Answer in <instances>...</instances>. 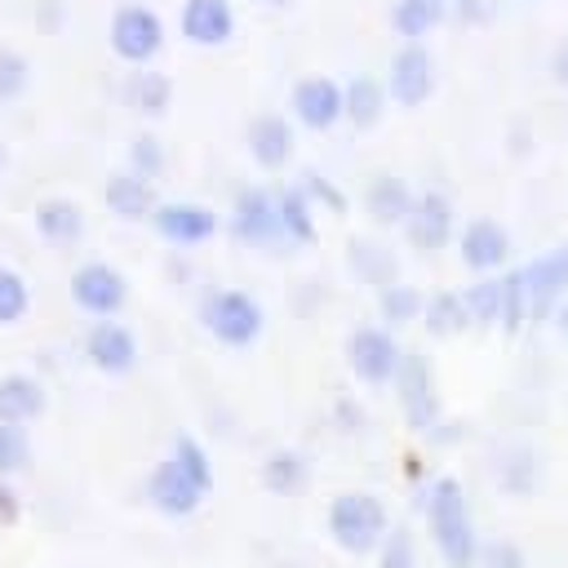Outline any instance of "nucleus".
I'll return each mask as SVG.
<instances>
[{
	"label": "nucleus",
	"instance_id": "5",
	"mask_svg": "<svg viewBox=\"0 0 568 568\" xmlns=\"http://www.w3.org/2000/svg\"><path fill=\"white\" fill-rule=\"evenodd\" d=\"M209 488H213V479H204V475H195L191 466H182L173 453L146 475V497H151V506L160 510V515H173V519H182V515H195L200 510V501L209 497Z\"/></svg>",
	"mask_w": 568,
	"mask_h": 568
},
{
	"label": "nucleus",
	"instance_id": "20",
	"mask_svg": "<svg viewBox=\"0 0 568 568\" xmlns=\"http://www.w3.org/2000/svg\"><path fill=\"white\" fill-rule=\"evenodd\" d=\"M44 413V386L31 373H4L0 377V422L27 426Z\"/></svg>",
	"mask_w": 568,
	"mask_h": 568
},
{
	"label": "nucleus",
	"instance_id": "8",
	"mask_svg": "<svg viewBox=\"0 0 568 568\" xmlns=\"http://www.w3.org/2000/svg\"><path fill=\"white\" fill-rule=\"evenodd\" d=\"M288 106L306 129H333L337 120H346V84H337L333 75H302L288 89Z\"/></svg>",
	"mask_w": 568,
	"mask_h": 568
},
{
	"label": "nucleus",
	"instance_id": "23",
	"mask_svg": "<svg viewBox=\"0 0 568 568\" xmlns=\"http://www.w3.org/2000/svg\"><path fill=\"white\" fill-rule=\"evenodd\" d=\"M422 324L430 337H457L462 328H470V315H466V297L457 288H439V293H426V306H422Z\"/></svg>",
	"mask_w": 568,
	"mask_h": 568
},
{
	"label": "nucleus",
	"instance_id": "15",
	"mask_svg": "<svg viewBox=\"0 0 568 568\" xmlns=\"http://www.w3.org/2000/svg\"><path fill=\"white\" fill-rule=\"evenodd\" d=\"M178 27L191 44L200 49H217L235 36V9L231 0H182L178 9Z\"/></svg>",
	"mask_w": 568,
	"mask_h": 568
},
{
	"label": "nucleus",
	"instance_id": "33",
	"mask_svg": "<svg viewBox=\"0 0 568 568\" xmlns=\"http://www.w3.org/2000/svg\"><path fill=\"white\" fill-rule=\"evenodd\" d=\"M27 311H31V284H27V275L13 271V266H0V328L27 320Z\"/></svg>",
	"mask_w": 568,
	"mask_h": 568
},
{
	"label": "nucleus",
	"instance_id": "44",
	"mask_svg": "<svg viewBox=\"0 0 568 568\" xmlns=\"http://www.w3.org/2000/svg\"><path fill=\"white\" fill-rule=\"evenodd\" d=\"M266 4H275V9H288V4H293V0H266Z\"/></svg>",
	"mask_w": 568,
	"mask_h": 568
},
{
	"label": "nucleus",
	"instance_id": "41",
	"mask_svg": "<svg viewBox=\"0 0 568 568\" xmlns=\"http://www.w3.org/2000/svg\"><path fill=\"white\" fill-rule=\"evenodd\" d=\"M0 519H18V497L9 493V484H4V475H0Z\"/></svg>",
	"mask_w": 568,
	"mask_h": 568
},
{
	"label": "nucleus",
	"instance_id": "7",
	"mask_svg": "<svg viewBox=\"0 0 568 568\" xmlns=\"http://www.w3.org/2000/svg\"><path fill=\"white\" fill-rule=\"evenodd\" d=\"M71 302L84 311V315H98V320H111L120 306H124V297H129V284H124V275L111 266V262H80L75 271H71Z\"/></svg>",
	"mask_w": 568,
	"mask_h": 568
},
{
	"label": "nucleus",
	"instance_id": "21",
	"mask_svg": "<svg viewBox=\"0 0 568 568\" xmlns=\"http://www.w3.org/2000/svg\"><path fill=\"white\" fill-rule=\"evenodd\" d=\"M31 217H36L40 240H49V244H75L80 231H84V213H80V204L67 200V195H44Z\"/></svg>",
	"mask_w": 568,
	"mask_h": 568
},
{
	"label": "nucleus",
	"instance_id": "2",
	"mask_svg": "<svg viewBox=\"0 0 568 568\" xmlns=\"http://www.w3.org/2000/svg\"><path fill=\"white\" fill-rule=\"evenodd\" d=\"M324 524H328V537L351 550V555H368V550H382L386 532H390V515H386V501L364 493V488H346L328 501L324 510Z\"/></svg>",
	"mask_w": 568,
	"mask_h": 568
},
{
	"label": "nucleus",
	"instance_id": "3",
	"mask_svg": "<svg viewBox=\"0 0 568 568\" xmlns=\"http://www.w3.org/2000/svg\"><path fill=\"white\" fill-rule=\"evenodd\" d=\"M200 324H204L209 337L222 342V346H248V342L262 337V328H266V311H262L257 297L244 293V288H217V293L204 297V306H200Z\"/></svg>",
	"mask_w": 568,
	"mask_h": 568
},
{
	"label": "nucleus",
	"instance_id": "16",
	"mask_svg": "<svg viewBox=\"0 0 568 568\" xmlns=\"http://www.w3.org/2000/svg\"><path fill=\"white\" fill-rule=\"evenodd\" d=\"M84 355L98 373H133L138 364V337L120 320H98L84 337Z\"/></svg>",
	"mask_w": 568,
	"mask_h": 568
},
{
	"label": "nucleus",
	"instance_id": "10",
	"mask_svg": "<svg viewBox=\"0 0 568 568\" xmlns=\"http://www.w3.org/2000/svg\"><path fill=\"white\" fill-rule=\"evenodd\" d=\"M386 93L399 106H422L435 93V62L422 44H399L390 53V71H386Z\"/></svg>",
	"mask_w": 568,
	"mask_h": 568
},
{
	"label": "nucleus",
	"instance_id": "31",
	"mask_svg": "<svg viewBox=\"0 0 568 568\" xmlns=\"http://www.w3.org/2000/svg\"><path fill=\"white\" fill-rule=\"evenodd\" d=\"M528 320H532L528 284H524V266H515V271L501 275V328L506 333H519Z\"/></svg>",
	"mask_w": 568,
	"mask_h": 568
},
{
	"label": "nucleus",
	"instance_id": "46",
	"mask_svg": "<svg viewBox=\"0 0 568 568\" xmlns=\"http://www.w3.org/2000/svg\"><path fill=\"white\" fill-rule=\"evenodd\" d=\"M0 173H4V151H0Z\"/></svg>",
	"mask_w": 568,
	"mask_h": 568
},
{
	"label": "nucleus",
	"instance_id": "9",
	"mask_svg": "<svg viewBox=\"0 0 568 568\" xmlns=\"http://www.w3.org/2000/svg\"><path fill=\"white\" fill-rule=\"evenodd\" d=\"M151 226L160 231V240L191 248V244H204L217 235V213L195 200H160L151 213Z\"/></svg>",
	"mask_w": 568,
	"mask_h": 568
},
{
	"label": "nucleus",
	"instance_id": "18",
	"mask_svg": "<svg viewBox=\"0 0 568 568\" xmlns=\"http://www.w3.org/2000/svg\"><path fill=\"white\" fill-rule=\"evenodd\" d=\"M404 231H408V244H417L426 253L430 248H444L448 235H453V200L444 191H422L413 200V213H408Z\"/></svg>",
	"mask_w": 568,
	"mask_h": 568
},
{
	"label": "nucleus",
	"instance_id": "24",
	"mask_svg": "<svg viewBox=\"0 0 568 568\" xmlns=\"http://www.w3.org/2000/svg\"><path fill=\"white\" fill-rule=\"evenodd\" d=\"M124 98H129V106H138L142 115H164L169 111V102H173V80L164 75V71H151V67H138L133 75H129V84H124Z\"/></svg>",
	"mask_w": 568,
	"mask_h": 568
},
{
	"label": "nucleus",
	"instance_id": "32",
	"mask_svg": "<svg viewBox=\"0 0 568 568\" xmlns=\"http://www.w3.org/2000/svg\"><path fill=\"white\" fill-rule=\"evenodd\" d=\"M377 306H382V320H386L390 328H399V324H408V320H422L426 293L413 288V284H390V288H382Z\"/></svg>",
	"mask_w": 568,
	"mask_h": 568
},
{
	"label": "nucleus",
	"instance_id": "1",
	"mask_svg": "<svg viewBox=\"0 0 568 568\" xmlns=\"http://www.w3.org/2000/svg\"><path fill=\"white\" fill-rule=\"evenodd\" d=\"M426 524H430L435 550L453 568H470L475 564L479 537H475V524H470V510H466V493H462V484L453 475L430 484V493H426Z\"/></svg>",
	"mask_w": 568,
	"mask_h": 568
},
{
	"label": "nucleus",
	"instance_id": "34",
	"mask_svg": "<svg viewBox=\"0 0 568 568\" xmlns=\"http://www.w3.org/2000/svg\"><path fill=\"white\" fill-rule=\"evenodd\" d=\"M31 466V435L27 426L0 422V475H18Z\"/></svg>",
	"mask_w": 568,
	"mask_h": 568
},
{
	"label": "nucleus",
	"instance_id": "11",
	"mask_svg": "<svg viewBox=\"0 0 568 568\" xmlns=\"http://www.w3.org/2000/svg\"><path fill=\"white\" fill-rule=\"evenodd\" d=\"M524 284H528L532 320H550V311H559L564 297H568V244L532 257L524 266Z\"/></svg>",
	"mask_w": 568,
	"mask_h": 568
},
{
	"label": "nucleus",
	"instance_id": "25",
	"mask_svg": "<svg viewBox=\"0 0 568 568\" xmlns=\"http://www.w3.org/2000/svg\"><path fill=\"white\" fill-rule=\"evenodd\" d=\"M386 84L382 80H373V75H355V80H346V120L355 124V129H373L377 120H382V111H386Z\"/></svg>",
	"mask_w": 568,
	"mask_h": 568
},
{
	"label": "nucleus",
	"instance_id": "29",
	"mask_svg": "<svg viewBox=\"0 0 568 568\" xmlns=\"http://www.w3.org/2000/svg\"><path fill=\"white\" fill-rule=\"evenodd\" d=\"M462 297H466L470 324H479V328L501 324V275H479Z\"/></svg>",
	"mask_w": 568,
	"mask_h": 568
},
{
	"label": "nucleus",
	"instance_id": "17",
	"mask_svg": "<svg viewBox=\"0 0 568 568\" xmlns=\"http://www.w3.org/2000/svg\"><path fill=\"white\" fill-rule=\"evenodd\" d=\"M244 142L257 169H284L293 160V124L280 111H257L244 129Z\"/></svg>",
	"mask_w": 568,
	"mask_h": 568
},
{
	"label": "nucleus",
	"instance_id": "4",
	"mask_svg": "<svg viewBox=\"0 0 568 568\" xmlns=\"http://www.w3.org/2000/svg\"><path fill=\"white\" fill-rule=\"evenodd\" d=\"M106 36H111L115 58H124L133 67H146L164 49V18L146 4H115Z\"/></svg>",
	"mask_w": 568,
	"mask_h": 568
},
{
	"label": "nucleus",
	"instance_id": "43",
	"mask_svg": "<svg viewBox=\"0 0 568 568\" xmlns=\"http://www.w3.org/2000/svg\"><path fill=\"white\" fill-rule=\"evenodd\" d=\"M404 475H408V479H417V475H422V462H417V457H408V462H404Z\"/></svg>",
	"mask_w": 568,
	"mask_h": 568
},
{
	"label": "nucleus",
	"instance_id": "36",
	"mask_svg": "<svg viewBox=\"0 0 568 568\" xmlns=\"http://www.w3.org/2000/svg\"><path fill=\"white\" fill-rule=\"evenodd\" d=\"M129 169H133V173H142L146 182H151V178H160V173H164V146H160V138L138 133V138H133V146H129Z\"/></svg>",
	"mask_w": 568,
	"mask_h": 568
},
{
	"label": "nucleus",
	"instance_id": "37",
	"mask_svg": "<svg viewBox=\"0 0 568 568\" xmlns=\"http://www.w3.org/2000/svg\"><path fill=\"white\" fill-rule=\"evenodd\" d=\"M377 568H417V550H413V537L404 528H390L382 550H377Z\"/></svg>",
	"mask_w": 568,
	"mask_h": 568
},
{
	"label": "nucleus",
	"instance_id": "40",
	"mask_svg": "<svg viewBox=\"0 0 568 568\" xmlns=\"http://www.w3.org/2000/svg\"><path fill=\"white\" fill-rule=\"evenodd\" d=\"M550 75H555L559 84H568V40H564V44L550 53Z\"/></svg>",
	"mask_w": 568,
	"mask_h": 568
},
{
	"label": "nucleus",
	"instance_id": "12",
	"mask_svg": "<svg viewBox=\"0 0 568 568\" xmlns=\"http://www.w3.org/2000/svg\"><path fill=\"white\" fill-rule=\"evenodd\" d=\"M231 231L248 244H275L284 240V226H280V200L275 191L266 186H244L235 195V209H231Z\"/></svg>",
	"mask_w": 568,
	"mask_h": 568
},
{
	"label": "nucleus",
	"instance_id": "39",
	"mask_svg": "<svg viewBox=\"0 0 568 568\" xmlns=\"http://www.w3.org/2000/svg\"><path fill=\"white\" fill-rule=\"evenodd\" d=\"M297 186H302V191H306V195H311V200H324V204H328V209H333V213H346V195H342V191H337V186H328V182H324V173H320V169H306V173H302V182H297Z\"/></svg>",
	"mask_w": 568,
	"mask_h": 568
},
{
	"label": "nucleus",
	"instance_id": "14",
	"mask_svg": "<svg viewBox=\"0 0 568 568\" xmlns=\"http://www.w3.org/2000/svg\"><path fill=\"white\" fill-rule=\"evenodd\" d=\"M457 253L475 275H493L510 257V235H506V226L497 217H470L457 231Z\"/></svg>",
	"mask_w": 568,
	"mask_h": 568
},
{
	"label": "nucleus",
	"instance_id": "22",
	"mask_svg": "<svg viewBox=\"0 0 568 568\" xmlns=\"http://www.w3.org/2000/svg\"><path fill=\"white\" fill-rule=\"evenodd\" d=\"M413 191L404 186V178H395V173H377L373 182H368V191H364V204H368V213L382 222V226H404L408 222V213H413Z\"/></svg>",
	"mask_w": 568,
	"mask_h": 568
},
{
	"label": "nucleus",
	"instance_id": "27",
	"mask_svg": "<svg viewBox=\"0 0 568 568\" xmlns=\"http://www.w3.org/2000/svg\"><path fill=\"white\" fill-rule=\"evenodd\" d=\"M444 18V4L435 0H395L390 4V27L404 36V44H422V36Z\"/></svg>",
	"mask_w": 568,
	"mask_h": 568
},
{
	"label": "nucleus",
	"instance_id": "30",
	"mask_svg": "<svg viewBox=\"0 0 568 568\" xmlns=\"http://www.w3.org/2000/svg\"><path fill=\"white\" fill-rule=\"evenodd\" d=\"M351 266L368 280V284H377V288H390V284H399L395 280V257L382 248V244H368V240H351Z\"/></svg>",
	"mask_w": 568,
	"mask_h": 568
},
{
	"label": "nucleus",
	"instance_id": "45",
	"mask_svg": "<svg viewBox=\"0 0 568 568\" xmlns=\"http://www.w3.org/2000/svg\"><path fill=\"white\" fill-rule=\"evenodd\" d=\"M435 4H457V0H435Z\"/></svg>",
	"mask_w": 568,
	"mask_h": 568
},
{
	"label": "nucleus",
	"instance_id": "13",
	"mask_svg": "<svg viewBox=\"0 0 568 568\" xmlns=\"http://www.w3.org/2000/svg\"><path fill=\"white\" fill-rule=\"evenodd\" d=\"M395 386H399V408H404V422L413 430H430L435 417H439V399H435V382H430V364L408 351L399 373H395Z\"/></svg>",
	"mask_w": 568,
	"mask_h": 568
},
{
	"label": "nucleus",
	"instance_id": "28",
	"mask_svg": "<svg viewBox=\"0 0 568 568\" xmlns=\"http://www.w3.org/2000/svg\"><path fill=\"white\" fill-rule=\"evenodd\" d=\"M262 484H266V493H280V497L297 493L306 484V457L293 453V448H275L262 462Z\"/></svg>",
	"mask_w": 568,
	"mask_h": 568
},
{
	"label": "nucleus",
	"instance_id": "35",
	"mask_svg": "<svg viewBox=\"0 0 568 568\" xmlns=\"http://www.w3.org/2000/svg\"><path fill=\"white\" fill-rule=\"evenodd\" d=\"M27 80H31V62H27V53H18V49H0V98L13 102L18 93H27Z\"/></svg>",
	"mask_w": 568,
	"mask_h": 568
},
{
	"label": "nucleus",
	"instance_id": "42",
	"mask_svg": "<svg viewBox=\"0 0 568 568\" xmlns=\"http://www.w3.org/2000/svg\"><path fill=\"white\" fill-rule=\"evenodd\" d=\"M555 320H559V333H564V337H568V297H564V306H559V311H555Z\"/></svg>",
	"mask_w": 568,
	"mask_h": 568
},
{
	"label": "nucleus",
	"instance_id": "6",
	"mask_svg": "<svg viewBox=\"0 0 568 568\" xmlns=\"http://www.w3.org/2000/svg\"><path fill=\"white\" fill-rule=\"evenodd\" d=\"M346 364H351V373H355L364 386H382V382H395V373H399V364H404V351H399V342L390 337V328L364 324V328H355L351 342H346Z\"/></svg>",
	"mask_w": 568,
	"mask_h": 568
},
{
	"label": "nucleus",
	"instance_id": "19",
	"mask_svg": "<svg viewBox=\"0 0 568 568\" xmlns=\"http://www.w3.org/2000/svg\"><path fill=\"white\" fill-rule=\"evenodd\" d=\"M102 200H106V209L115 213V217H124V222H142V217H151L155 213V186L142 178V173H133V169H115L106 182H102Z\"/></svg>",
	"mask_w": 568,
	"mask_h": 568
},
{
	"label": "nucleus",
	"instance_id": "38",
	"mask_svg": "<svg viewBox=\"0 0 568 568\" xmlns=\"http://www.w3.org/2000/svg\"><path fill=\"white\" fill-rule=\"evenodd\" d=\"M475 564L479 568H524V550L515 541H488V546H479Z\"/></svg>",
	"mask_w": 568,
	"mask_h": 568
},
{
	"label": "nucleus",
	"instance_id": "26",
	"mask_svg": "<svg viewBox=\"0 0 568 568\" xmlns=\"http://www.w3.org/2000/svg\"><path fill=\"white\" fill-rule=\"evenodd\" d=\"M275 200H280L284 235L297 240V244H315V204H311V195L302 186H284V191H275Z\"/></svg>",
	"mask_w": 568,
	"mask_h": 568
}]
</instances>
